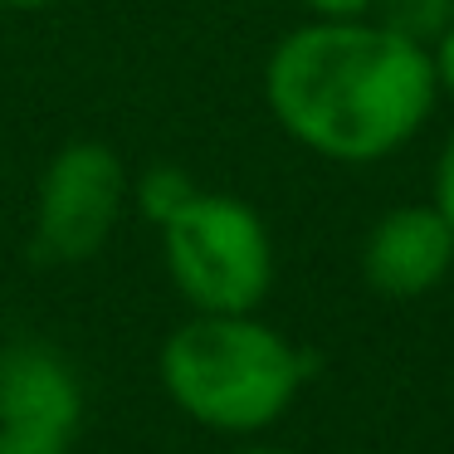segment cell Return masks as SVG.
Here are the masks:
<instances>
[{
    "label": "cell",
    "mask_w": 454,
    "mask_h": 454,
    "mask_svg": "<svg viewBox=\"0 0 454 454\" xmlns=\"http://www.w3.org/2000/svg\"><path fill=\"white\" fill-rule=\"evenodd\" d=\"M278 128L327 161H381L425 128L440 98L430 44L386 20H313L269 54Z\"/></svg>",
    "instance_id": "1"
},
{
    "label": "cell",
    "mask_w": 454,
    "mask_h": 454,
    "mask_svg": "<svg viewBox=\"0 0 454 454\" xmlns=\"http://www.w3.org/2000/svg\"><path fill=\"white\" fill-rule=\"evenodd\" d=\"M313 356L249 313H200L161 347V386L191 415L225 434L274 425L294 405Z\"/></svg>",
    "instance_id": "2"
},
{
    "label": "cell",
    "mask_w": 454,
    "mask_h": 454,
    "mask_svg": "<svg viewBox=\"0 0 454 454\" xmlns=\"http://www.w3.org/2000/svg\"><path fill=\"white\" fill-rule=\"evenodd\" d=\"M167 269L200 313H249L274 284V249L254 206L196 191L161 225Z\"/></svg>",
    "instance_id": "3"
},
{
    "label": "cell",
    "mask_w": 454,
    "mask_h": 454,
    "mask_svg": "<svg viewBox=\"0 0 454 454\" xmlns=\"http://www.w3.org/2000/svg\"><path fill=\"white\" fill-rule=\"evenodd\" d=\"M128 200V171L103 142H69L44 167L35 206V254L50 264H83L108 245Z\"/></svg>",
    "instance_id": "4"
},
{
    "label": "cell",
    "mask_w": 454,
    "mask_h": 454,
    "mask_svg": "<svg viewBox=\"0 0 454 454\" xmlns=\"http://www.w3.org/2000/svg\"><path fill=\"white\" fill-rule=\"evenodd\" d=\"M83 425V391L54 347L0 352V454H69Z\"/></svg>",
    "instance_id": "5"
},
{
    "label": "cell",
    "mask_w": 454,
    "mask_h": 454,
    "mask_svg": "<svg viewBox=\"0 0 454 454\" xmlns=\"http://www.w3.org/2000/svg\"><path fill=\"white\" fill-rule=\"evenodd\" d=\"M454 230L434 206H395L362 245V274L386 298H420L450 274Z\"/></svg>",
    "instance_id": "6"
},
{
    "label": "cell",
    "mask_w": 454,
    "mask_h": 454,
    "mask_svg": "<svg viewBox=\"0 0 454 454\" xmlns=\"http://www.w3.org/2000/svg\"><path fill=\"white\" fill-rule=\"evenodd\" d=\"M196 191L200 186L181 167H152L147 176L137 181V206H142V215H147L152 225H167V220L176 215Z\"/></svg>",
    "instance_id": "7"
},
{
    "label": "cell",
    "mask_w": 454,
    "mask_h": 454,
    "mask_svg": "<svg viewBox=\"0 0 454 454\" xmlns=\"http://www.w3.org/2000/svg\"><path fill=\"white\" fill-rule=\"evenodd\" d=\"M381 5V20L391 25V30L411 35V40H440L444 25L454 20V0H376Z\"/></svg>",
    "instance_id": "8"
},
{
    "label": "cell",
    "mask_w": 454,
    "mask_h": 454,
    "mask_svg": "<svg viewBox=\"0 0 454 454\" xmlns=\"http://www.w3.org/2000/svg\"><path fill=\"white\" fill-rule=\"evenodd\" d=\"M434 210H440L454 230V132L444 137L440 161H434Z\"/></svg>",
    "instance_id": "9"
},
{
    "label": "cell",
    "mask_w": 454,
    "mask_h": 454,
    "mask_svg": "<svg viewBox=\"0 0 454 454\" xmlns=\"http://www.w3.org/2000/svg\"><path fill=\"white\" fill-rule=\"evenodd\" d=\"M303 5L317 20H362V15H372L376 0H303Z\"/></svg>",
    "instance_id": "10"
},
{
    "label": "cell",
    "mask_w": 454,
    "mask_h": 454,
    "mask_svg": "<svg viewBox=\"0 0 454 454\" xmlns=\"http://www.w3.org/2000/svg\"><path fill=\"white\" fill-rule=\"evenodd\" d=\"M430 59H434V79H440V93H454V20L444 25V35L434 40Z\"/></svg>",
    "instance_id": "11"
},
{
    "label": "cell",
    "mask_w": 454,
    "mask_h": 454,
    "mask_svg": "<svg viewBox=\"0 0 454 454\" xmlns=\"http://www.w3.org/2000/svg\"><path fill=\"white\" fill-rule=\"evenodd\" d=\"M0 5H11V11H40V5H54V0H0Z\"/></svg>",
    "instance_id": "12"
},
{
    "label": "cell",
    "mask_w": 454,
    "mask_h": 454,
    "mask_svg": "<svg viewBox=\"0 0 454 454\" xmlns=\"http://www.w3.org/2000/svg\"><path fill=\"white\" fill-rule=\"evenodd\" d=\"M235 454H288V450H264V444H259V450H235Z\"/></svg>",
    "instance_id": "13"
}]
</instances>
